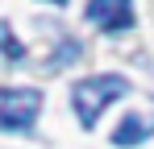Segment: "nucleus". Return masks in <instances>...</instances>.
<instances>
[{"label":"nucleus","mask_w":154,"mask_h":149,"mask_svg":"<svg viewBox=\"0 0 154 149\" xmlns=\"http://www.w3.org/2000/svg\"><path fill=\"white\" fill-rule=\"evenodd\" d=\"M146 137H154V116H146V112H129L125 120H121V128L112 133V145H142Z\"/></svg>","instance_id":"obj_4"},{"label":"nucleus","mask_w":154,"mask_h":149,"mask_svg":"<svg viewBox=\"0 0 154 149\" xmlns=\"http://www.w3.org/2000/svg\"><path fill=\"white\" fill-rule=\"evenodd\" d=\"M42 112L38 87H0V133H29Z\"/></svg>","instance_id":"obj_2"},{"label":"nucleus","mask_w":154,"mask_h":149,"mask_svg":"<svg viewBox=\"0 0 154 149\" xmlns=\"http://www.w3.org/2000/svg\"><path fill=\"white\" fill-rule=\"evenodd\" d=\"M121 95H129V79L125 74H88V79H79L71 87V104H75L79 124L92 128L104 116V108L112 99H121Z\"/></svg>","instance_id":"obj_1"},{"label":"nucleus","mask_w":154,"mask_h":149,"mask_svg":"<svg viewBox=\"0 0 154 149\" xmlns=\"http://www.w3.org/2000/svg\"><path fill=\"white\" fill-rule=\"evenodd\" d=\"M88 21L117 33L133 25V0H88Z\"/></svg>","instance_id":"obj_3"},{"label":"nucleus","mask_w":154,"mask_h":149,"mask_svg":"<svg viewBox=\"0 0 154 149\" xmlns=\"http://www.w3.org/2000/svg\"><path fill=\"white\" fill-rule=\"evenodd\" d=\"M0 46H4V54H8V62H21V58H25V50L13 42V29H8V21H0Z\"/></svg>","instance_id":"obj_5"},{"label":"nucleus","mask_w":154,"mask_h":149,"mask_svg":"<svg viewBox=\"0 0 154 149\" xmlns=\"http://www.w3.org/2000/svg\"><path fill=\"white\" fill-rule=\"evenodd\" d=\"M46 4H67V0H46Z\"/></svg>","instance_id":"obj_6"}]
</instances>
